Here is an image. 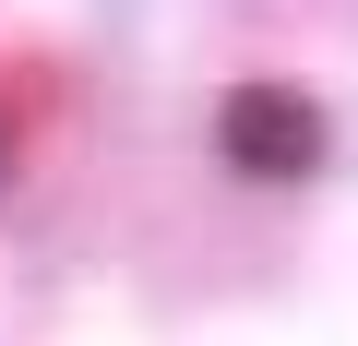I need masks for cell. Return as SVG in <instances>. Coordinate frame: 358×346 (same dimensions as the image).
Returning <instances> with one entry per match:
<instances>
[{"instance_id": "cell-1", "label": "cell", "mask_w": 358, "mask_h": 346, "mask_svg": "<svg viewBox=\"0 0 358 346\" xmlns=\"http://www.w3.org/2000/svg\"><path fill=\"white\" fill-rule=\"evenodd\" d=\"M215 131H227V167H251V180H310L322 167V108L299 84H239L215 108Z\"/></svg>"}]
</instances>
